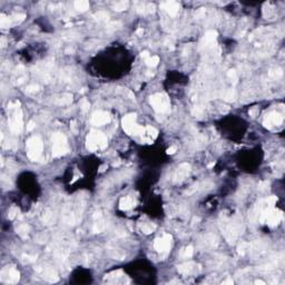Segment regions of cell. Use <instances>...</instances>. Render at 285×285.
I'll return each instance as SVG.
<instances>
[{
  "label": "cell",
  "instance_id": "obj_1",
  "mask_svg": "<svg viewBox=\"0 0 285 285\" xmlns=\"http://www.w3.org/2000/svg\"><path fill=\"white\" fill-rule=\"evenodd\" d=\"M9 110H11V114L9 116L8 123H9L10 130L15 134H20L23 132V113L19 107V103H16L15 106L13 104L8 105Z\"/></svg>",
  "mask_w": 285,
  "mask_h": 285
},
{
  "label": "cell",
  "instance_id": "obj_2",
  "mask_svg": "<svg viewBox=\"0 0 285 285\" xmlns=\"http://www.w3.org/2000/svg\"><path fill=\"white\" fill-rule=\"evenodd\" d=\"M107 146V137L105 134L97 130H91L86 139V147L90 152H96L98 149H104Z\"/></svg>",
  "mask_w": 285,
  "mask_h": 285
},
{
  "label": "cell",
  "instance_id": "obj_3",
  "mask_svg": "<svg viewBox=\"0 0 285 285\" xmlns=\"http://www.w3.org/2000/svg\"><path fill=\"white\" fill-rule=\"evenodd\" d=\"M27 155L31 160H38L39 157L43 154V140L40 139L38 136H33L27 140Z\"/></svg>",
  "mask_w": 285,
  "mask_h": 285
},
{
  "label": "cell",
  "instance_id": "obj_4",
  "mask_svg": "<svg viewBox=\"0 0 285 285\" xmlns=\"http://www.w3.org/2000/svg\"><path fill=\"white\" fill-rule=\"evenodd\" d=\"M69 148H68L67 138L61 133H56L53 136V155L55 157H60V156L67 154Z\"/></svg>",
  "mask_w": 285,
  "mask_h": 285
},
{
  "label": "cell",
  "instance_id": "obj_5",
  "mask_svg": "<svg viewBox=\"0 0 285 285\" xmlns=\"http://www.w3.org/2000/svg\"><path fill=\"white\" fill-rule=\"evenodd\" d=\"M149 103L152 105V107L157 111V113H167L169 110V98L165 95V94L158 93L155 95L150 96Z\"/></svg>",
  "mask_w": 285,
  "mask_h": 285
},
{
  "label": "cell",
  "instance_id": "obj_6",
  "mask_svg": "<svg viewBox=\"0 0 285 285\" xmlns=\"http://www.w3.org/2000/svg\"><path fill=\"white\" fill-rule=\"evenodd\" d=\"M123 128L129 135H142L144 127L137 125L135 114H128L123 118Z\"/></svg>",
  "mask_w": 285,
  "mask_h": 285
},
{
  "label": "cell",
  "instance_id": "obj_7",
  "mask_svg": "<svg viewBox=\"0 0 285 285\" xmlns=\"http://www.w3.org/2000/svg\"><path fill=\"white\" fill-rule=\"evenodd\" d=\"M282 123H283V116L281 114L276 113V111L267 114L264 117V120H263V125L265 126L266 128H268V129H272L273 127H277Z\"/></svg>",
  "mask_w": 285,
  "mask_h": 285
},
{
  "label": "cell",
  "instance_id": "obj_8",
  "mask_svg": "<svg viewBox=\"0 0 285 285\" xmlns=\"http://www.w3.org/2000/svg\"><path fill=\"white\" fill-rule=\"evenodd\" d=\"M1 281L5 283H11L15 284L19 281V272L15 267H7L1 272Z\"/></svg>",
  "mask_w": 285,
  "mask_h": 285
},
{
  "label": "cell",
  "instance_id": "obj_9",
  "mask_svg": "<svg viewBox=\"0 0 285 285\" xmlns=\"http://www.w3.org/2000/svg\"><path fill=\"white\" fill-rule=\"evenodd\" d=\"M170 242H172V236L169 234H165L163 237L156 238L155 243H154V247L157 252L166 253L170 248Z\"/></svg>",
  "mask_w": 285,
  "mask_h": 285
},
{
  "label": "cell",
  "instance_id": "obj_10",
  "mask_svg": "<svg viewBox=\"0 0 285 285\" xmlns=\"http://www.w3.org/2000/svg\"><path fill=\"white\" fill-rule=\"evenodd\" d=\"M110 122V116L108 113L103 111V110H99V111H96L94 113L93 117H91V123L95 126H103L106 125Z\"/></svg>",
  "mask_w": 285,
  "mask_h": 285
},
{
  "label": "cell",
  "instance_id": "obj_11",
  "mask_svg": "<svg viewBox=\"0 0 285 285\" xmlns=\"http://www.w3.org/2000/svg\"><path fill=\"white\" fill-rule=\"evenodd\" d=\"M282 217H283L282 212H281V210H275V208L273 207L272 210H270V213H268V215H267V217H266L265 223H267L270 226H276L278 223L281 222Z\"/></svg>",
  "mask_w": 285,
  "mask_h": 285
},
{
  "label": "cell",
  "instance_id": "obj_12",
  "mask_svg": "<svg viewBox=\"0 0 285 285\" xmlns=\"http://www.w3.org/2000/svg\"><path fill=\"white\" fill-rule=\"evenodd\" d=\"M157 134L158 132L155 128L147 126V127H144V133H142V137L144 139V142H148V144H152L156 139V137H157Z\"/></svg>",
  "mask_w": 285,
  "mask_h": 285
},
{
  "label": "cell",
  "instance_id": "obj_13",
  "mask_svg": "<svg viewBox=\"0 0 285 285\" xmlns=\"http://www.w3.org/2000/svg\"><path fill=\"white\" fill-rule=\"evenodd\" d=\"M163 9H165V11L168 13L169 16H176L179 10V5H178L176 1H167V3H164L162 5Z\"/></svg>",
  "mask_w": 285,
  "mask_h": 285
},
{
  "label": "cell",
  "instance_id": "obj_14",
  "mask_svg": "<svg viewBox=\"0 0 285 285\" xmlns=\"http://www.w3.org/2000/svg\"><path fill=\"white\" fill-rule=\"evenodd\" d=\"M189 170H190V166L188 164H182L177 168V170H176L175 177H174L175 178V182H180V180L184 179L188 175Z\"/></svg>",
  "mask_w": 285,
  "mask_h": 285
},
{
  "label": "cell",
  "instance_id": "obj_15",
  "mask_svg": "<svg viewBox=\"0 0 285 285\" xmlns=\"http://www.w3.org/2000/svg\"><path fill=\"white\" fill-rule=\"evenodd\" d=\"M136 202L132 196H125L119 200V208L122 210H128L135 206Z\"/></svg>",
  "mask_w": 285,
  "mask_h": 285
},
{
  "label": "cell",
  "instance_id": "obj_16",
  "mask_svg": "<svg viewBox=\"0 0 285 285\" xmlns=\"http://www.w3.org/2000/svg\"><path fill=\"white\" fill-rule=\"evenodd\" d=\"M216 38H217V33L215 30H208L204 36V44L206 46H210L216 40Z\"/></svg>",
  "mask_w": 285,
  "mask_h": 285
},
{
  "label": "cell",
  "instance_id": "obj_17",
  "mask_svg": "<svg viewBox=\"0 0 285 285\" xmlns=\"http://www.w3.org/2000/svg\"><path fill=\"white\" fill-rule=\"evenodd\" d=\"M194 266H195V264L192 262H188V263H184V264H180V265L177 266V270L179 273H182V274H189L190 272H192L193 270H194Z\"/></svg>",
  "mask_w": 285,
  "mask_h": 285
},
{
  "label": "cell",
  "instance_id": "obj_18",
  "mask_svg": "<svg viewBox=\"0 0 285 285\" xmlns=\"http://www.w3.org/2000/svg\"><path fill=\"white\" fill-rule=\"evenodd\" d=\"M74 7H75L76 10H78L80 13H84L87 9H89V3L85 1V0H78V1H76L74 3Z\"/></svg>",
  "mask_w": 285,
  "mask_h": 285
},
{
  "label": "cell",
  "instance_id": "obj_19",
  "mask_svg": "<svg viewBox=\"0 0 285 285\" xmlns=\"http://www.w3.org/2000/svg\"><path fill=\"white\" fill-rule=\"evenodd\" d=\"M159 63V58L158 56H149V57L146 59V65L149 66V67H156Z\"/></svg>",
  "mask_w": 285,
  "mask_h": 285
},
{
  "label": "cell",
  "instance_id": "obj_20",
  "mask_svg": "<svg viewBox=\"0 0 285 285\" xmlns=\"http://www.w3.org/2000/svg\"><path fill=\"white\" fill-rule=\"evenodd\" d=\"M11 25V19L9 17H6L5 15L0 16V26L1 28H9Z\"/></svg>",
  "mask_w": 285,
  "mask_h": 285
},
{
  "label": "cell",
  "instance_id": "obj_21",
  "mask_svg": "<svg viewBox=\"0 0 285 285\" xmlns=\"http://www.w3.org/2000/svg\"><path fill=\"white\" fill-rule=\"evenodd\" d=\"M128 5H129L128 1H118V3H116L114 5V9L117 10V11H123V10L127 9Z\"/></svg>",
  "mask_w": 285,
  "mask_h": 285
},
{
  "label": "cell",
  "instance_id": "obj_22",
  "mask_svg": "<svg viewBox=\"0 0 285 285\" xmlns=\"http://www.w3.org/2000/svg\"><path fill=\"white\" fill-rule=\"evenodd\" d=\"M155 230H156V226L154 224H150V223H146V224H144L142 226V231L145 234H150V233H153Z\"/></svg>",
  "mask_w": 285,
  "mask_h": 285
},
{
  "label": "cell",
  "instance_id": "obj_23",
  "mask_svg": "<svg viewBox=\"0 0 285 285\" xmlns=\"http://www.w3.org/2000/svg\"><path fill=\"white\" fill-rule=\"evenodd\" d=\"M71 100H73V96L66 94V95H64L61 98H59V100H58L57 103L59 104V105H67V104L71 103Z\"/></svg>",
  "mask_w": 285,
  "mask_h": 285
},
{
  "label": "cell",
  "instance_id": "obj_24",
  "mask_svg": "<svg viewBox=\"0 0 285 285\" xmlns=\"http://www.w3.org/2000/svg\"><path fill=\"white\" fill-rule=\"evenodd\" d=\"M94 17L96 18L97 20H100V21H104V20H108V18H109V15H108L106 11H98L97 13H95L94 15Z\"/></svg>",
  "mask_w": 285,
  "mask_h": 285
},
{
  "label": "cell",
  "instance_id": "obj_25",
  "mask_svg": "<svg viewBox=\"0 0 285 285\" xmlns=\"http://www.w3.org/2000/svg\"><path fill=\"white\" fill-rule=\"evenodd\" d=\"M193 253H194V250H193L192 246H188V247L184 248L182 252V257L184 258H189L193 256Z\"/></svg>",
  "mask_w": 285,
  "mask_h": 285
},
{
  "label": "cell",
  "instance_id": "obj_26",
  "mask_svg": "<svg viewBox=\"0 0 285 285\" xmlns=\"http://www.w3.org/2000/svg\"><path fill=\"white\" fill-rule=\"evenodd\" d=\"M236 98V93L234 89H230L227 90V93H226L225 95V99L227 100V101H233V100H235Z\"/></svg>",
  "mask_w": 285,
  "mask_h": 285
},
{
  "label": "cell",
  "instance_id": "obj_27",
  "mask_svg": "<svg viewBox=\"0 0 285 285\" xmlns=\"http://www.w3.org/2000/svg\"><path fill=\"white\" fill-rule=\"evenodd\" d=\"M227 76H228V78L231 79V81H233L234 84L237 83L238 77H237V74H236L235 70H230V71H228V74H227Z\"/></svg>",
  "mask_w": 285,
  "mask_h": 285
},
{
  "label": "cell",
  "instance_id": "obj_28",
  "mask_svg": "<svg viewBox=\"0 0 285 285\" xmlns=\"http://www.w3.org/2000/svg\"><path fill=\"white\" fill-rule=\"evenodd\" d=\"M17 232H18L19 235L26 236L28 234V226L27 225H20L19 227L17 228Z\"/></svg>",
  "mask_w": 285,
  "mask_h": 285
},
{
  "label": "cell",
  "instance_id": "obj_29",
  "mask_svg": "<svg viewBox=\"0 0 285 285\" xmlns=\"http://www.w3.org/2000/svg\"><path fill=\"white\" fill-rule=\"evenodd\" d=\"M89 106H90V104H89V101H88L87 99H81L80 100V108L84 110V111H86V110H88L89 109Z\"/></svg>",
  "mask_w": 285,
  "mask_h": 285
},
{
  "label": "cell",
  "instance_id": "obj_30",
  "mask_svg": "<svg viewBox=\"0 0 285 285\" xmlns=\"http://www.w3.org/2000/svg\"><path fill=\"white\" fill-rule=\"evenodd\" d=\"M18 212H19V210H18L17 207H13L11 210H9V214H8V217L9 218H15L16 216H17V214H18Z\"/></svg>",
  "mask_w": 285,
  "mask_h": 285
},
{
  "label": "cell",
  "instance_id": "obj_31",
  "mask_svg": "<svg viewBox=\"0 0 285 285\" xmlns=\"http://www.w3.org/2000/svg\"><path fill=\"white\" fill-rule=\"evenodd\" d=\"M204 15H205V9H204V8H200V9H198L197 11H196L195 17L196 18H202Z\"/></svg>",
  "mask_w": 285,
  "mask_h": 285
},
{
  "label": "cell",
  "instance_id": "obj_32",
  "mask_svg": "<svg viewBox=\"0 0 285 285\" xmlns=\"http://www.w3.org/2000/svg\"><path fill=\"white\" fill-rule=\"evenodd\" d=\"M38 89H39V87L34 85V86H29V87L27 88V91L28 93H36Z\"/></svg>",
  "mask_w": 285,
  "mask_h": 285
},
{
  "label": "cell",
  "instance_id": "obj_33",
  "mask_svg": "<svg viewBox=\"0 0 285 285\" xmlns=\"http://www.w3.org/2000/svg\"><path fill=\"white\" fill-rule=\"evenodd\" d=\"M175 152H176V146H172V147H169L167 149V154H169V155H173Z\"/></svg>",
  "mask_w": 285,
  "mask_h": 285
},
{
  "label": "cell",
  "instance_id": "obj_34",
  "mask_svg": "<svg viewBox=\"0 0 285 285\" xmlns=\"http://www.w3.org/2000/svg\"><path fill=\"white\" fill-rule=\"evenodd\" d=\"M140 57H142V58H144V59L146 60L148 57H149V53H148V51H146V50H145V51H142V53L140 54Z\"/></svg>",
  "mask_w": 285,
  "mask_h": 285
},
{
  "label": "cell",
  "instance_id": "obj_35",
  "mask_svg": "<svg viewBox=\"0 0 285 285\" xmlns=\"http://www.w3.org/2000/svg\"><path fill=\"white\" fill-rule=\"evenodd\" d=\"M257 113H258V109H257V108H254V109L250 110V115L252 116V117H255V115H256Z\"/></svg>",
  "mask_w": 285,
  "mask_h": 285
},
{
  "label": "cell",
  "instance_id": "obj_36",
  "mask_svg": "<svg viewBox=\"0 0 285 285\" xmlns=\"http://www.w3.org/2000/svg\"><path fill=\"white\" fill-rule=\"evenodd\" d=\"M35 127H36V125L34 124V122H30L29 125L27 126V130H31V129H34Z\"/></svg>",
  "mask_w": 285,
  "mask_h": 285
},
{
  "label": "cell",
  "instance_id": "obj_37",
  "mask_svg": "<svg viewBox=\"0 0 285 285\" xmlns=\"http://www.w3.org/2000/svg\"><path fill=\"white\" fill-rule=\"evenodd\" d=\"M224 284H233V281L231 278H227V280L224 282Z\"/></svg>",
  "mask_w": 285,
  "mask_h": 285
},
{
  "label": "cell",
  "instance_id": "obj_38",
  "mask_svg": "<svg viewBox=\"0 0 285 285\" xmlns=\"http://www.w3.org/2000/svg\"><path fill=\"white\" fill-rule=\"evenodd\" d=\"M255 284H265V283L263 282V281H260V280H257V281H255Z\"/></svg>",
  "mask_w": 285,
  "mask_h": 285
},
{
  "label": "cell",
  "instance_id": "obj_39",
  "mask_svg": "<svg viewBox=\"0 0 285 285\" xmlns=\"http://www.w3.org/2000/svg\"><path fill=\"white\" fill-rule=\"evenodd\" d=\"M136 33H137V35H142V34L144 33V31H142V29H138L137 31H136Z\"/></svg>",
  "mask_w": 285,
  "mask_h": 285
},
{
  "label": "cell",
  "instance_id": "obj_40",
  "mask_svg": "<svg viewBox=\"0 0 285 285\" xmlns=\"http://www.w3.org/2000/svg\"><path fill=\"white\" fill-rule=\"evenodd\" d=\"M213 166H214V163H212V164H210V165H208V167L210 168V167H213Z\"/></svg>",
  "mask_w": 285,
  "mask_h": 285
}]
</instances>
